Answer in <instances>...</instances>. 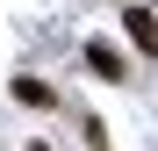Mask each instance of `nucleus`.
I'll use <instances>...</instances> for the list:
<instances>
[{
  "label": "nucleus",
  "instance_id": "20e7f679",
  "mask_svg": "<svg viewBox=\"0 0 158 151\" xmlns=\"http://www.w3.org/2000/svg\"><path fill=\"white\" fill-rule=\"evenodd\" d=\"M79 137H86V151H108V130H101V115L79 108Z\"/></svg>",
  "mask_w": 158,
  "mask_h": 151
},
{
  "label": "nucleus",
  "instance_id": "f03ea898",
  "mask_svg": "<svg viewBox=\"0 0 158 151\" xmlns=\"http://www.w3.org/2000/svg\"><path fill=\"white\" fill-rule=\"evenodd\" d=\"M122 36L137 58H158V7H144V0H129L122 7Z\"/></svg>",
  "mask_w": 158,
  "mask_h": 151
},
{
  "label": "nucleus",
  "instance_id": "f257e3e1",
  "mask_svg": "<svg viewBox=\"0 0 158 151\" xmlns=\"http://www.w3.org/2000/svg\"><path fill=\"white\" fill-rule=\"evenodd\" d=\"M7 94H15L29 115H58V108H65V94L50 86V79H36V72H15V79H7Z\"/></svg>",
  "mask_w": 158,
  "mask_h": 151
},
{
  "label": "nucleus",
  "instance_id": "7ed1b4c3",
  "mask_svg": "<svg viewBox=\"0 0 158 151\" xmlns=\"http://www.w3.org/2000/svg\"><path fill=\"white\" fill-rule=\"evenodd\" d=\"M79 58H86V72H94V79H108V86H122V79H129V58H122L115 43H101V36L79 50Z\"/></svg>",
  "mask_w": 158,
  "mask_h": 151
}]
</instances>
